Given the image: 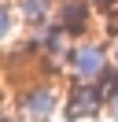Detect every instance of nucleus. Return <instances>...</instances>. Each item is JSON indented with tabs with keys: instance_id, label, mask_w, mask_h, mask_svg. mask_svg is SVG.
Here are the masks:
<instances>
[{
	"instance_id": "6",
	"label": "nucleus",
	"mask_w": 118,
	"mask_h": 122,
	"mask_svg": "<svg viewBox=\"0 0 118 122\" xmlns=\"http://www.w3.org/2000/svg\"><path fill=\"white\" fill-rule=\"evenodd\" d=\"M100 89H103V100H107L111 92H118V63H111V67L100 74Z\"/></svg>"
},
{
	"instance_id": "1",
	"label": "nucleus",
	"mask_w": 118,
	"mask_h": 122,
	"mask_svg": "<svg viewBox=\"0 0 118 122\" xmlns=\"http://www.w3.org/2000/svg\"><path fill=\"white\" fill-rule=\"evenodd\" d=\"M7 100L15 104L19 118H26V122H52L55 111H63L66 92L59 89V81L52 74H33L22 85H7Z\"/></svg>"
},
{
	"instance_id": "2",
	"label": "nucleus",
	"mask_w": 118,
	"mask_h": 122,
	"mask_svg": "<svg viewBox=\"0 0 118 122\" xmlns=\"http://www.w3.org/2000/svg\"><path fill=\"white\" fill-rule=\"evenodd\" d=\"M111 67V52L103 41H92V37H78L66 56V74L70 81H100V74Z\"/></svg>"
},
{
	"instance_id": "4",
	"label": "nucleus",
	"mask_w": 118,
	"mask_h": 122,
	"mask_svg": "<svg viewBox=\"0 0 118 122\" xmlns=\"http://www.w3.org/2000/svg\"><path fill=\"white\" fill-rule=\"evenodd\" d=\"M55 19L74 37H85L88 19H92V4H88V0H55Z\"/></svg>"
},
{
	"instance_id": "3",
	"label": "nucleus",
	"mask_w": 118,
	"mask_h": 122,
	"mask_svg": "<svg viewBox=\"0 0 118 122\" xmlns=\"http://www.w3.org/2000/svg\"><path fill=\"white\" fill-rule=\"evenodd\" d=\"M100 111H107L100 81H70L66 85V104H63L66 118H96Z\"/></svg>"
},
{
	"instance_id": "7",
	"label": "nucleus",
	"mask_w": 118,
	"mask_h": 122,
	"mask_svg": "<svg viewBox=\"0 0 118 122\" xmlns=\"http://www.w3.org/2000/svg\"><path fill=\"white\" fill-rule=\"evenodd\" d=\"M107 115H111V118H118V92H111V96H107Z\"/></svg>"
},
{
	"instance_id": "5",
	"label": "nucleus",
	"mask_w": 118,
	"mask_h": 122,
	"mask_svg": "<svg viewBox=\"0 0 118 122\" xmlns=\"http://www.w3.org/2000/svg\"><path fill=\"white\" fill-rule=\"evenodd\" d=\"M15 11H19V22L37 30V26L52 22L55 19V0H15Z\"/></svg>"
},
{
	"instance_id": "8",
	"label": "nucleus",
	"mask_w": 118,
	"mask_h": 122,
	"mask_svg": "<svg viewBox=\"0 0 118 122\" xmlns=\"http://www.w3.org/2000/svg\"><path fill=\"white\" fill-rule=\"evenodd\" d=\"M111 63H118V37H111Z\"/></svg>"
}]
</instances>
